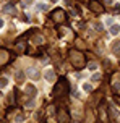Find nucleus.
Instances as JSON below:
<instances>
[{"label": "nucleus", "mask_w": 120, "mask_h": 123, "mask_svg": "<svg viewBox=\"0 0 120 123\" xmlns=\"http://www.w3.org/2000/svg\"><path fill=\"white\" fill-rule=\"evenodd\" d=\"M51 2H57V0H51Z\"/></svg>", "instance_id": "nucleus-13"}, {"label": "nucleus", "mask_w": 120, "mask_h": 123, "mask_svg": "<svg viewBox=\"0 0 120 123\" xmlns=\"http://www.w3.org/2000/svg\"><path fill=\"white\" fill-rule=\"evenodd\" d=\"M52 18L63 19V18H65V15H63V12H62V10H57V12H54V13H52Z\"/></svg>", "instance_id": "nucleus-1"}, {"label": "nucleus", "mask_w": 120, "mask_h": 123, "mask_svg": "<svg viewBox=\"0 0 120 123\" xmlns=\"http://www.w3.org/2000/svg\"><path fill=\"white\" fill-rule=\"evenodd\" d=\"M29 76L34 78V80H38V78H39V71H38V70H29Z\"/></svg>", "instance_id": "nucleus-4"}, {"label": "nucleus", "mask_w": 120, "mask_h": 123, "mask_svg": "<svg viewBox=\"0 0 120 123\" xmlns=\"http://www.w3.org/2000/svg\"><path fill=\"white\" fill-rule=\"evenodd\" d=\"M83 91H84V92H91V91H93V86L88 84V83H84V84H83Z\"/></svg>", "instance_id": "nucleus-6"}, {"label": "nucleus", "mask_w": 120, "mask_h": 123, "mask_svg": "<svg viewBox=\"0 0 120 123\" xmlns=\"http://www.w3.org/2000/svg\"><path fill=\"white\" fill-rule=\"evenodd\" d=\"M2 26H3V21H2V19H0V28H2Z\"/></svg>", "instance_id": "nucleus-12"}, {"label": "nucleus", "mask_w": 120, "mask_h": 123, "mask_svg": "<svg viewBox=\"0 0 120 123\" xmlns=\"http://www.w3.org/2000/svg\"><path fill=\"white\" fill-rule=\"evenodd\" d=\"M119 32H120V26L119 25H112L110 26V34H112V36H117Z\"/></svg>", "instance_id": "nucleus-2"}, {"label": "nucleus", "mask_w": 120, "mask_h": 123, "mask_svg": "<svg viewBox=\"0 0 120 123\" xmlns=\"http://www.w3.org/2000/svg\"><path fill=\"white\" fill-rule=\"evenodd\" d=\"M6 83H8V81H6L5 78H2V80H0V86H5Z\"/></svg>", "instance_id": "nucleus-10"}, {"label": "nucleus", "mask_w": 120, "mask_h": 123, "mask_svg": "<svg viewBox=\"0 0 120 123\" xmlns=\"http://www.w3.org/2000/svg\"><path fill=\"white\" fill-rule=\"evenodd\" d=\"M93 80H94V81H99V80H101V74H97V73L93 74Z\"/></svg>", "instance_id": "nucleus-9"}, {"label": "nucleus", "mask_w": 120, "mask_h": 123, "mask_svg": "<svg viewBox=\"0 0 120 123\" xmlns=\"http://www.w3.org/2000/svg\"><path fill=\"white\" fill-rule=\"evenodd\" d=\"M45 80H47V81L54 80V71H51V70H49V71H45Z\"/></svg>", "instance_id": "nucleus-5"}, {"label": "nucleus", "mask_w": 120, "mask_h": 123, "mask_svg": "<svg viewBox=\"0 0 120 123\" xmlns=\"http://www.w3.org/2000/svg\"><path fill=\"white\" fill-rule=\"evenodd\" d=\"M28 2H31V0H28Z\"/></svg>", "instance_id": "nucleus-14"}, {"label": "nucleus", "mask_w": 120, "mask_h": 123, "mask_svg": "<svg viewBox=\"0 0 120 123\" xmlns=\"http://www.w3.org/2000/svg\"><path fill=\"white\" fill-rule=\"evenodd\" d=\"M106 25H107V26H112V25H114V19H112V18H107V19H106Z\"/></svg>", "instance_id": "nucleus-8"}, {"label": "nucleus", "mask_w": 120, "mask_h": 123, "mask_svg": "<svg viewBox=\"0 0 120 123\" xmlns=\"http://www.w3.org/2000/svg\"><path fill=\"white\" fill-rule=\"evenodd\" d=\"M96 67H97L96 63H89V70H96Z\"/></svg>", "instance_id": "nucleus-11"}, {"label": "nucleus", "mask_w": 120, "mask_h": 123, "mask_svg": "<svg viewBox=\"0 0 120 123\" xmlns=\"http://www.w3.org/2000/svg\"><path fill=\"white\" fill-rule=\"evenodd\" d=\"M114 47H115V54H117V55H120V42H115Z\"/></svg>", "instance_id": "nucleus-7"}, {"label": "nucleus", "mask_w": 120, "mask_h": 123, "mask_svg": "<svg viewBox=\"0 0 120 123\" xmlns=\"http://www.w3.org/2000/svg\"><path fill=\"white\" fill-rule=\"evenodd\" d=\"M89 6H91V8H93L94 12H102V6L99 5L97 2H91V3H89Z\"/></svg>", "instance_id": "nucleus-3"}]
</instances>
